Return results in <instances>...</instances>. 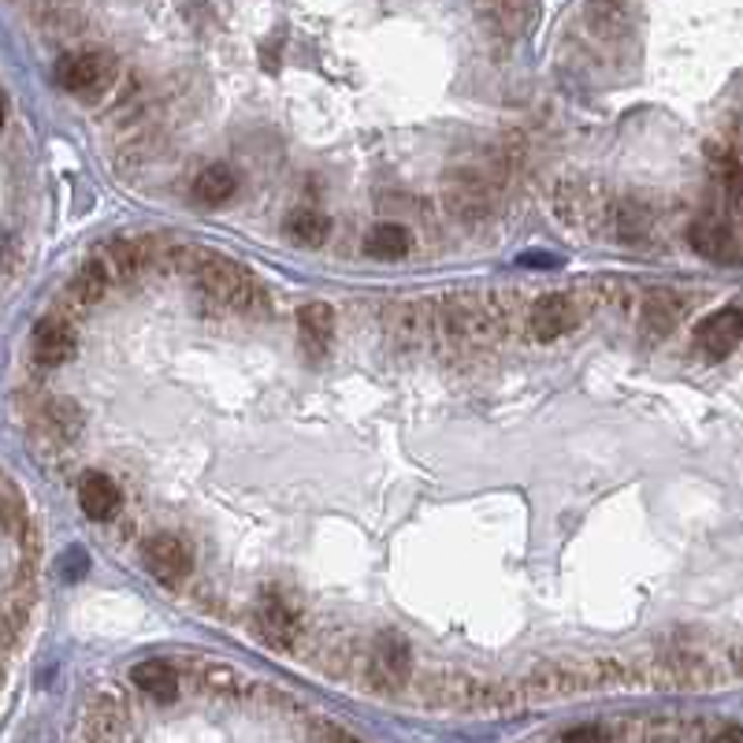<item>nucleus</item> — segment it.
I'll use <instances>...</instances> for the list:
<instances>
[{
    "label": "nucleus",
    "instance_id": "obj_1",
    "mask_svg": "<svg viewBox=\"0 0 743 743\" xmlns=\"http://www.w3.org/2000/svg\"><path fill=\"white\" fill-rule=\"evenodd\" d=\"M116 78V64L108 52H67L56 64V82L82 101H98Z\"/></svg>",
    "mask_w": 743,
    "mask_h": 743
},
{
    "label": "nucleus",
    "instance_id": "obj_2",
    "mask_svg": "<svg viewBox=\"0 0 743 743\" xmlns=\"http://www.w3.org/2000/svg\"><path fill=\"white\" fill-rule=\"evenodd\" d=\"M369 677H372V684L387 688V692H398L401 684H409V677H413V658H409V646L401 643L398 636H383V640L372 646Z\"/></svg>",
    "mask_w": 743,
    "mask_h": 743
},
{
    "label": "nucleus",
    "instance_id": "obj_3",
    "mask_svg": "<svg viewBox=\"0 0 743 743\" xmlns=\"http://www.w3.org/2000/svg\"><path fill=\"white\" fill-rule=\"evenodd\" d=\"M142 558H145V569L156 576L161 584H179L182 576L190 573V547L182 543L179 536H153V539H145V547H142Z\"/></svg>",
    "mask_w": 743,
    "mask_h": 743
},
{
    "label": "nucleus",
    "instance_id": "obj_4",
    "mask_svg": "<svg viewBox=\"0 0 743 743\" xmlns=\"http://www.w3.org/2000/svg\"><path fill=\"white\" fill-rule=\"evenodd\" d=\"M740 335H743V317H740L736 305L710 312V317L695 328L699 349H703V354H710V357H729L732 349L740 346Z\"/></svg>",
    "mask_w": 743,
    "mask_h": 743
},
{
    "label": "nucleus",
    "instance_id": "obj_5",
    "mask_svg": "<svg viewBox=\"0 0 743 743\" xmlns=\"http://www.w3.org/2000/svg\"><path fill=\"white\" fill-rule=\"evenodd\" d=\"M253 628H257V636L265 640L268 646H276V651H291L294 640H297V617L294 610L286 606L283 599H265L257 606V614H253Z\"/></svg>",
    "mask_w": 743,
    "mask_h": 743
},
{
    "label": "nucleus",
    "instance_id": "obj_6",
    "mask_svg": "<svg viewBox=\"0 0 743 743\" xmlns=\"http://www.w3.org/2000/svg\"><path fill=\"white\" fill-rule=\"evenodd\" d=\"M127 725V706L116 695H98L82 714V743H119Z\"/></svg>",
    "mask_w": 743,
    "mask_h": 743
},
{
    "label": "nucleus",
    "instance_id": "obj_7",
    "mask_svg": "<svg viewBox=\"0 0 743 743\" xmlns=\"http://www.w3.org/2000/svg\"><path fill=\"white\" fill-rule=\"evenodd\" d=\"M573 323H576V309H573V302L565 294L539 297V302L531 305V312H528V328H531V335H536L539 343H554V338H562Z\"/></svg>",
    "mask_w": 743,
    "mask_h": 743
},
{
    "label": "nucleus",
    "instance_id": "obj_8",
    "mask_svg": "<svg viewBox=\"0 0 743 743\" xmlns=\"http://www.w3.org/2000/svg\"><path fill=\"white\" fill-rule=\"evenodd\" d=\"M75 354V331L67 320L60 317H46L34 328V357H38V364H64L72 361Z\"/></svg>",
    "mask_w": 743,
    "mask_h": 743
},
{
    "label": "nucleus",
    "instance_id": "obj_9",
    "mask_svg": "<svg viewBox=\"0 0 743 743\" xmlns=\"http://www.w3.org/2000/svg\"><path fill=\"white\" fill-rule=\"evenodd\" d=\"M692 246L703 253L706 260H718V265H736V257H740L736 231L721 220H699L692 227Z\"/></svg>",
    "mask_w": 743,
    "mask_h": 743
},
{
    "label": "nucleus",
    "instance_id": "obj_10",
    "mask_svg": "<svg viewBox=\"0 0 743 743\" xmlns=\"http://www.w3.org/2000/svg\"><path fill=\"white\" fill-rule=\"evenodd\" d=\"M78 502H82L86 517L108 521L112 513L119 510L124 495H119V487H116V479H112V476H104V472H90V476L82 479V487H78Z\"/></svg>",
    "mask_w": 743,
    "mask_h": 743
},
{
    "label": "nucleus",
    "instance_id": "obj_11",
    "mask_svg": "<svg viewBox=\"0 0 743 743\" xmlns=\"http://www.w3.org/2000/svg\"><path fill=\"white\" fill-rule=\"evenodd\" d=\"M297 328H302L305 349H309L312 357H320L323 349L331 346V338H335V312H331V305L312 302L297 312Z\"/></svg>",
    "mask_w": 743,
    "mask_h": 743
},
{
    "label": "nucleus",
    "instance_id": "obj_12",
    "mask_svg": "<svg viewBox=\"0 0 743 743\" xmlns=\"http://www.w3.org/2000/svg\"><path fill=\"white\" fill-rule=\"evenodd\" d=\"M130 680L142 688L145 695L161 699V703H171L179 695V672H175L164 658H145L130 669Z\"/></svg>",
    "mask_w": 743,
    "mask_h": 743
},
{
    "label": "nucleus",
    "instance_id": "obj_13",
    "mask_svg": "<svg viewBox=\"0 0 743 743\" xmlns=\"http://www.w3.org/2000/svg\"><path fill=\"white\" fill-rule=\"evenodd\" d=\"M283 231H286V239L297 242V246L317 249V246H323V242H328L331 220L323 213H317V208H294V213L286 216Z\"/></svg>",
    "mask_w": 743,
    "mask_h": 743
},
{
    "label": "nucleus",
    "instance_id": "obj_14",
    "mask_svg": "<svg viewBox=\"0 0 743 743\" xmlns=\"http://www.w3.org/2000/svg\"><path fill=\"white\" fill-rule=\"evenodd\" d=\"M104 268H116L124 279L138 276L142 268H149V246L138 239H112L104 246Z\"/></svg>",
    "mask_w": 743,
    "mask_h": 743
},
{
    "label": "nucleus",
    "instance_id": "obj_15",
    "mask_svg": "<svg viewBox=\"0 0 743 743\" xmlns=\"http://www.w3.org/2000/svg\"><path fill=\"white\" fill-rule=\"evenodd\" d=\"M234 190H239V179H234V171L223 168V164H213V168H205L194 179V197L201 205H223Z\"/></svg>",
    "mask_w": 743,
    "mask_h": 743
},
{
    "label": "nucleus",
    "instance_id": "obj_16",
    "mask_svg": "<svg viewBox=\"0 0 743 743\" xmlns=\"http://www.w3.org/2000/svg\"><path fill=\"white\" fill-rule=\"evenodd\" d=\"M409 246H413V239H409V231L398 223H380L369 234V242H364L369 257H375V260H398V257H406Z\"/></svg>",
    "mask_w": 743,
    "mask_h": 743
},
{
    "label": "nucleus",
    "instance_id": "obj_17",
    "mask_svg": "<svg viewBox=\"0 0 743 743\" xmlns=\"http://www.w3.org/2000/svg\"><path fill=\"white\" fill-rule=\"evenodd\" d=\"M680 312H684V305H680L672 294H651L643 305V328L651 331V335H669V331L677 328Z\"/></svg>",
    "mask_w": 743,
    "mask_h": 743
},
{
    "label": "nucleus",
    "instance_id": "obj_18",
    "mask_svg": "<svg viewBox=\"0 0 743 743\" xmlns=\"http://www.w3.org/2000/svg\"><path fill=\"white\" fill-rule=\"evenodd\" d=\"M104 291H108V268H104V260H90V265L75 276L72 297L82 305H93V302H101Z\"/></svg>",
    "mask_w": 743,
    "mask_h": 743
},
{
    "label": "nucleus",
    "instance_id": "obj_19",
    "mask_svg": "<svg viewBox=\"0 0 743 743\" xmlns=\"http://www.w3.org/2000/svg\"><path fill=\"white\" fill-rule=\"evenodd\" d=\"M46 421L52 432L60 435V439H72V435L82 427V413H78V406L75 401H67V398H56L52 406L46 409Z\"/></svg>",
    "mask_w": 743,
    "mask_h": 743
},
{
    "label": "nucleus",
    "instance_id": "obj_20",
    "mask_svg": "<svg viewBox=\"0 0 743 743\" xmlns=\"http://www.w3.org/2000/svg\"><path fill=\"white\" fill-rule=\"evenodd\" d=\"M491 20H498V30H505V34H517V23L521 26H528L531 20H536V8H517V4H510V8H491Z\"/></svg>",
    "mask_w": 743,
    "mask_h": 743
},
{
    "label": "nucleus",
    "instance_id": "obj_21",
    "mask_svg": "<svg viewBox=\"0 0 743 743\" xmlns=\"http://www.w3.org/2000/svg\"><path fill=\"white\" fill-rule=\"evenodd\" d=\"M562 743H606V732L594 729V725H580V729L565 732Z\"/></svg>",
    "mask_w": 743,
    "mask_h": 743
},
{
    "label": "nucleus",
    "instance_id": "obj_22",
    "mask_svg": "<svg viewBox=\"0 0 743 743\" xmlns=\"http://www.w3.org/2000/svg\"><path fill=\"white\" fill-rule=\"evenodd\" d=\"M82 573H86V554H82V550H72V554H67V576L78 580Z\"/></svg>",
    "mask_w": 743,
    "mask_h": 743
},
{
    "label": "nucleus",
    "instance_id": "obj_23",
    "mask_svg": "<svg viewBox=\"0 0 743 743\" xmlns=\"http://www.w3.org/2000/svg\"><path fill=\"white\" fill-rule=\"evenodd\" d=\"M521 265H539V268H550V265H558L550 253H524L521 257Z\"/></svg>",
    "mask_w": 743,
    "mask_h": 743
},
{
    "label": "nucleus",
    "instance_id": "obj_24",
    "mask_svg": "<svg viewBox=\"0 0 743 743\" xmlns=\"http://www.w3.org/2000/svg\"><path fill=\"white\" fill-rule=\"evenodd\" d=\"M714 743H743V732H740V725H729V729H721L718 736H714Z\"/></svg>",
    "mask_w": 743,
    "mask_h": 743
},
{
    "label": "nucleus",
    "instance_id": "obj_25",
    "mask_svg": "<svg viewBox=\"0 0 743 743\" xmlns=\"http://www.w3.org/2000/svg\"><path fill=\"white\" fill-rule=\"evenodd\" d=\"M328 743H361V740L349 736V732H343V729H331V732H328Z\"/></svg>",
    "mask_w": 743,
    "mask_h": 743
},
{
    "label": "nucleus",
    "instance_id": "obj_26",
    "mask_svg": "<svg viewBox=\"0 0 743 743\" xmlns=\"http://www.w3.org/2000/svg\"><path fill=\"white\" fill-rule=\"evenodd\" d=\"M0 127H4V101H0Z\"/></svg>",
    "mask_w": 743,
    "mask_h": 743
}]
</instances>
